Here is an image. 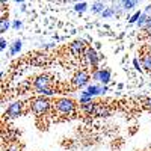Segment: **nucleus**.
I'll list each match as a JSON object with an SVG mask.
<instances>
[{"label": "nucleus", "instance_id": "f257e3e1", "mask_svg": "<svg viewBox=\"0 0 151 151\" xmlns=\"http://www.w3.org/2000/svg\"><path fill=\"white\" fill-rule=\"evenodd\" d=\"M53 107L56 113L62 116H73L76 112V103L71 98H58L53 101Z\"/></svg>", "mask_w": 151, "mask_h": 151}, {"label": "nucleus", "instance_id": "f03ea898", "mask_svg": "<svg viewBox=\"0 0 151 151\" xmlns=\"http://www.w3.org/2000/svg\"><path fill=\"white\" fill-rule=\"evenodd\" d=\"M50 107H52V103L44 97H38V98L30 100V110L36 116H42L44 113H47L50 110Z\"/></svg>", "mask_w": 151, "mask_h": 151}, {"label": "nucleus", "instance_id": "7ed1b4c3", "mask_svg": "<svg viewBox=\"0 0 151 151\" xmlns=\"http://www.w3.org/2000/svg\"><path fill=\"white\" fill-rule=\"evenodd\" d=\"M88 80H89V74H88L86 70H80L77 71L74 76H73V79H71V85L74 88H82L88 83Z\"/></svg>", "mask_w": 151, "mask_h": 151}, {"label": "nucleus", "instance_id": "20e7f679", "mask_svg": "<svg viewBox=\"0 0 151 151\" xmlns=\"http://www.w3.org/2000/svg\"><path fill=\"white\" fill-rule=\"evenodd\" d=\"M50 83H52V77H50L48 74L36 76L35 80H33V85H35L36 92H38V91H41V89H45V88H50Z\"/></svg>", "mask_w": 151, "mask_h": 151}, {"label": "nucleus", "instance_id": "39448f33", "mask_svg": "<svg viewBox=\"0 0 151 151\" xmlns=\"http://www.w3.org/2000/svg\"><path fill=\"white\" fill-rule=\"evenodd\" d=\"M23 106H24L23 101H15V103H12V104L8 107V110H6V116H8V118H12V119L21 116V113H23Z\"/></svg>", "mask_w": 151, "mask_h": 151}, {"label": "nucleus", "instance_id": "423d86ee", "mask_svg": "<svg viewBox=\"0 0 151 151\" xmlns=\"http://www.w3.org/2000/svg\"><path fill=\"white\" fill-rule=\"evenodd\" d=\"M85 52H86V45H85L83 41H74V42L70 44V53L73 56L79 58V56L85 55Z\"/></svg>", "mask_w": 151, "mask_h": 151}, {"label": "nucleus", "instance_id": "0eeeda50", "mask_svg": "<svg viewBox=\"0 0 151 151\" xmlns=\"http://www.w3.org/2000/svg\"><path fill=\"white\" fill-rule=\"evenodd\" d=\"M110 76H112L110 70L109 68H103V70H97L94 73V79L95 80H100L103 85H107L110 82Z\"/></svg>", "mask_w": 151, "mask_h": 151}, {"label": "nucleus", "instance_id": "6e6552de", "mask_svg": "<svg viewBox=\"0 0 151 151\" xmlns=\"http://www.w3.org/2000/svg\"><path fill=\"white\" fill-rule=\"evenodd\" d=\"M85 58H86V60H88V62H89V65H91V67H97L98 60L101 59V56H98V53L95 52V50H94L92 47H88V48H86V52H85Z\"/></svg>", "mask_w": 151, "mask_h": 151}, {"label": "nucleus", "instance_id": "1a4fd4ad", "mask_svg": "<svg viewBox=\"0 0 151 151\" xmlns=\"http://www.w3.org/2000/svg\"><path fill=\"white\" fill-rule=\"evenodd\" d=\"M150 21H151V17H148L147 14H142L139 21H137V26H139V29H142V30H147L148 26H150Z\"/></svg>", "mask_w": 151, "mask_h": 151}, {"label": "nucleus", "instance_id": "9d476101", "mask_svg": "<svg viewBox=\"0 0 151 151\" xmlns=\"http://www.w3.org/2000/svg\"><path fill=\"white\" fill-rule=\"evenodd\" d=\"M94 113H95L97 116H107L109 113H110V110H109L106 106H103V104H95Z\"/></svg>", "mask_w": 151, "mask_h": 151}, {"label": "nucleus", "instance_id": "9b49d317", "mask_svg": "<svg viewBox=\"0 0 151 151\" xmlns=\"http://www.w3.org/2000/svg\"><path fill=\"white\" fill-rule=\"evenodd\" d=\"M141 59H142V68H144L145 71L151 73V53L144 55Z\"/></svg>", "mask_w": 151, "mask_h": 151}, {"label": "nucleus", "instance_id": "f8f14e48", "mask_svg": "<svg viewBox=\"0 0 151 151\" xmlns=\"http://www.w3.org/2000/svg\"><path fill=\"white\" fill-rule=\"evenodd\" d=\"M21 45H23V42H21V40H17L14 44H12V47H11V55H17L20 50H21Z\"/></svg>", "mask_w": 151, "mask_h": 151}, {"label": "nucleus", "instance_id": "ddd939ff", "mask_svg": "<svg viewBox=\"0 0 151 151\" xmlns=\"http://www.w3.org/2000/svg\"><path fill=\"white\" fill-rule=\"evenodd\" d=\"M104 3H101V2H95L94 5H92V11L94 12H97V14H103L104 12Z\"/></svg>", "mask_w": 151, "mask_h": 151}, {"label": "nucleus", "instance_id": "4468645a", "mask_svg": "<svg viewBox=\"0 0 151 151\" xmlns=\"http://www.w3.org/2000/svg\"><path fill=\"white\" fill-rule=\"evenodd\" d=\"M86 92L89 94L91 97H94V95H98V94H101V88H98V86H88Z\"/></svg>", "mask_w": 151, "mask_h": 151}, {"label": "nucleus", "instance_id": "2eb2a0df", "mask_svg": "<svg viewBox=\"0 0 151 151\" xmlns=\"http://www.w3.org/2000/svg\"><path fill=\"white\" fill-rule=\"evenodd\" d=\"M8 29H9V21H8L6 17H3V18H2V23H0V32L5 33Z\"/></svg>", "mask_w": 151, "mask_h": 151}, {"label": "nucleus", "instance_id": "dca6fc26", "mask_svg": "<svg viewBox=\"0 0 151 151\" xmlns=\"http://www.w3.org/2000/svg\"><path fill=\"white\" fill-rule=\"evenodd\" d=\"M38 94H41V95H44V97H45V95L48 97V95H53V94H55V91L52 89V88H45V89L38 91Z\"/></svg>", "mask_w": 151, "mask_h": 151}, {"label": "nucleus", "instance_id": "f3484780", "mask_svg": "<svg viewBox=\"0 0 151 151\" xmlns=\"http://www.w3.org/2000/svg\"><path fill=\"white\" fill-rule=\"evenodd\" d=\"M121 5H122L124 9H132V8H134L137 5V2H134V0H133V2H122Z\"/></svg>", "mask_w": 151, "mask_h": 151}, {"label": "nucleus", "instance_id": "a211bd4d", "mask_svg": "<svg viewBox=\"0 0 151 151\" xmlns=\"http://www.w3.org/2000/svg\"><path fill=\"white\" fill-rule=\"evenodd\" d=\"M86 8H88V5H86L85 2H83V3H77V5L74 6V9L77 11V12H83V11H85Z\"/></svg>", "mask_w": 151, "mask_h": 151}, {"label": "nucleus", "instance_id": "6ab92c4d", "mask_svg": "<svg viewBox=\"0 0 151 151\" xmlns=\"http://www.w3.org/2000/svg\"><path fill=\"white\" fill-rule=\"evenodd\" d=\"M141 15H142V12H136V14H133V15L130 17V23H136V21H139Z\"/></svg>", "mask_w": 151, "mask_h": 151}, {"label": "nucleus", "instance_id": "aec40b11", "mask_svg": "<svg viewBox=\"0 0 151 151\" xmlns=\"http://www.w3.org/2000/svg\"><path fill=\"white\" fill-rule=\"evenodd\" d=\"M133 67H134V70L137 73H142V67H141V64H139V60H137V59H133Z\"/></svg>", "mask_w": 151, "mask_h": 151}, {"label": "nucleus", "instance_id": "412c9836", "mask_svg": "<svg viewBox=\"0 0 151 151\" xmlns=\"http://www.w3.org/2000/svg\"><path fill=\"white\" fill-rule=\"evenodd\" d=\"M113 14H115V9H112V8H109V9H106L104 12H103V17H110V15H113Z\"/></svg>", "mask_w": 151, "mask_h": 151}, {"label": "nucleus", "instance_id": "4be33fe9", "mask_svg": "<svg viewBox=\"0 0 151 151\" xmlns=\"http://www.w3.org/2000/svg\"><path fill=\"white\" fill-rule=\"evenodd\" d=\"M21 26H23V24H21V21H20V20H15L14 23H12V27H14L15 30H18V29H21Z\"/></svg>", "mask_w": 151, "mask_h": 151}, {"label": "nucleus", "instance_id": "5701e85b", "mask_svg": "<svg viewBox=\"0 0 151 151\" xmlns=\"http://www.w3.org/2000/svg\"><path fill=\"white\" fill-rule=\"evenodd\" d=\"M145 107H147L148 110H151V97L145 100Z\"/></svg>", "mask_w": 151, "mask_h": 151}, {"label": "nucleus", "instance_id": "b1692460", "mask_svg": "<svg viewBox=\"0 0 151 151\" xmlns=\"http://www.w3.org/2000/svg\"><path fill=\"white\" fill-rule=\"evenodd\" d=\"M8 151H20V148H18L17 145H9V148H8Z\"/></svg>", "mask_w": 151, "mask_h": 151}, {"label": "nucleus", "instance_id": "393cba45", "mask_svg": "<svg viewBox=\"0 0 151 151\" xmlns=\"http://www.w3.org/2000/svg\"><path fill=\"white\" fill-rule=\"evenodd\" d=\"M0 44H2V45H0V48H2V50H3L5 47H6V41L3 40V38H2V42H0Z\"/></svg>", "mask_w": 151, "mask_h": 151}, {"label": "nucleus", "instance_id": "a878e982", "mask_svg": "<svg viewBox=\"0 0 151 151\" xmlns=\"http://www.w3.org/2000/svg\"><path fill=\"white\" fill-rule=\"evenodd\" d=\"M147 32H150V33H151V21H150V26H148V29H147Z\"/></svg>", "mask_w": 151, "mask_h": 151}, {"label": "nucleus", "instance_id": "bb28decb", "mask_svg": "<svg viewBox=\"0 0 151 151\" xmlns=\"http://www.w3.org/2000/svg\"><path fill=\"white\" fill-rule=\"evenodd\" d=\"M148 11H151V5H150V6L147 8V12H148Z\"/></svg>", "mask_w": 151, "mask_h": 151}]
</instances>
